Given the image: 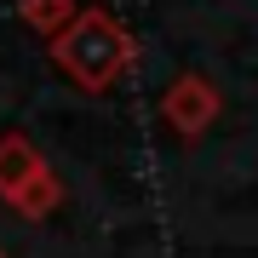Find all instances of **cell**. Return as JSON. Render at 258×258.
I'll return each mask as SVG.
<instances>
[{"label":"cell","instance_id":"1","mask_svg":"<svg viewBox=\"0 0 258 258\" xmlns=\"http://www.w3.org/2000/svg\"><path fill=\"white\" fill-rule=\"evenodd\" d=\"M46 52H52L57 75L69 86H81V92H109V86H120L132 75V57H138L126 23L115 12H103V6H75V18L57 35H46Z\"/></svg>","mask_w":258,"mask_h":258},{"label":"cell","instance_id":"2","mask_svg":"<svg viewBox=\"0 0 258 258\" xmlns=\"http://www.w3.org/2000/svg\"><path fill=\"white\" fill-rule=\"evenodd\" d=\"M0 201L23 218H46L63 201V178L46 166V155L23 132H0Z\"/></svg>","mask_w":258,"mask_h":258},{"label":"cell","instance_id":"3","mask_svg":"<svg viewBox=\"0 0 258 258\" xmlns=\"http://www.w3.org/2000/svg\"><path fill=\"white\" fill-rule=\"evenodd\" d=\"M218 115H224V98H218V86H212L201 69H184V75L161 92V120H166L184 144H195L201 132H212Z\"/></svg>","mask_w":258,"mask_h":258},{"label":"cell","instance_id":"4","mask_svg":"<svg viewBox=\"0 0 258 258\" xmlns=\"http://www.w3.org/2000/svg\"><path fill=\"white\" fill-rule=\"evenodd\" d=\"M18 18L35 29V35H57L75 18V0H18Z\"/></svg>","mask_w":258,"mask_h":258},{"label":"cell","instance_id":"5","mask_svg":"<svg viewBox=\"0 0 258 258\" xmlns=\"http://www.w3.org/2000/svg\"><path fill=\"white\" fill-rule=\"evenodd\" d=\"M0 258H12V252H0Z\"/></svg>","mask_w":258,"mask_h":258}]
</instances>
